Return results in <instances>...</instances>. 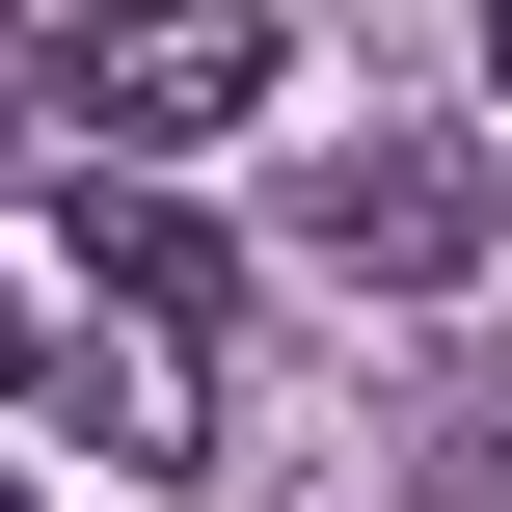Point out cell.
<instances>
[{
  "label": "cell",
  "mask_w": 512,
  "mask_h": 512,
  "mask_svg": "<svg viewBox=\"0 0 512 512\" xmlns=\"http://www.w3.org/2000/svg\"><path fill=\"white\" fill-rule=\"evenodd\" d=\"M270 81H297L270 0H81V27H54V108H81L108 162H189V135H243Z\"/></svg>",
  "instance_id": "cell-1"
},
{
  "label": "cell",
  "mask_w": 512,
  "mask_h": 512,
  "mask_svg": "<svg viewBox=\"0 0 512 512\" xmlns=\"http://www.w3.org/2000/svg\"><path fill=\"white\" fill-rule=\"evenodd\" d=\"M486 216H512V189L459 162V135H405V108H378L351 162H297V270H351V297H459Z\"/></svg>",
  "instance_id": "cell-2"
},
{
  "label": "cell",
  "mask_w": 512,
  "mask_h": 512,
  "mask_svg": "<svg viewBox=\"0 0 512 512\" xmlns=\"http://www.w3.org/2000/svg\"><path fill=\"white\" fill-rule=\"evenodd\" d=\"M81 297H135V324H189V351L243 324V270H216V216H189V189H135V162H81Z\"/></svg>",
  "instance_id": "cell-3"
},
{
  "label": "cell",
  "mask_w": 512,
  "mask_h": 512,
  "mask_svg": "<svg viewBox=\"0 0 512 512\" xmlns=\"http://www.w3.org/2000/svg\"><path fill=\"white\" fill-rule=\"evenodd\" d=\"M432 512H512V378H459V405H432Z\"/></svg>",
  "instance_id": "cell-4"
},
{
  "label": "cell",
  "mask_w": 512,
  "mask_h": 512,
  "mask_svg": "<svg viewBox=\"0 0 512 512\" xmlns=\"http://www.w3.org/2000/svg\"><path fill=\"white\" fill-rule=\"evenodd\" d=\"M486 81H512V0H486Z\"/></svg>",
  "instance_id": "cell-5"
},
{
  "label": "cell",
  "mask_w": 512,
  "mask_h": 512,
  "mask_svg": "<svg viewBox=\"0 0 512 512\" xmlns=\"http://www.w3.org/2000/svg\"><path fill=\"white\" fill-rule=\"evenodd\" d=\"M0 512H27V486H0Z\"/></svg>",
  "instance_id": "cell-6"
}]
</instances>
